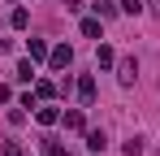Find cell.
I'll use <instances>...</instances> for the list:
<instances>
[{
	"label": "cell",
	"instance_id": "cell-15",
	"mask_svg": "<svg viewBox=\"0 0 160 156\" xmlns=\"http://www.w3.org/2000/svg\"><path fill=\"white\" fill-rule=\"evenodd\" d=\"M121 152H126V156H143V139H138V134H130V139H126V148H121Z\"/></svg>",
	"mask_w": 160,
	"mask_h": 156
},
{
	"label": "cell",
	"instance_id": "cell-17",
	"mask_svg": "<svg viewBox=\"0 0 160 156\" xmlns=\"http://www.w3.org/2000/svg\"><path fill=\"white\" fill-rule=\"evenodd\" d=\"M121 4V13H143V0H117Z\"/></svg>",
	"mask_w": 160,
	"mask_h": 156
},
{
	"label": "cell",
	"instance_id": "cell-9",
	"mask_svg": "<svg viewBox=\"0 0 160 156\" xmlns=\"http://www.w3.org/2000/svg\"><path fill=\"white\" fill-rule=\"evenodd\" d=\"M82 39H100V30H104V22H100V18H82Z\"/></svg>",
	"mask_w": 160,
	"mask_h": 156
},
{
	"label": "cell",
	"instance_id": "cell-2",
	"mask_svg": "<svg viewBox=\"0 0 160 156\" xmlns=\"http://www.w3.org/2000/svg\"><path fill=\"white\" fill-rule=\"evenodd\" d=\"M48 61H52V70H69V65H74V48H69V44H56V48L48 52Z\"/></svg>",
	"mask_w": 160,
	"mask_h": 156
},
{
	"label": "cell",
	"instance_id": "cell-11",
	"mask_svg": "<svg viewBox=\"0 0 160 156\" xmlns=\"http://www.w3.org/2000/svg\"><path fill=\"white\" fill-rule=\"evenodd\" d=\"M87 148H91V152H104V148H108V134H104V130H87Z\"/></svg>",
	"mask_w": 160,
	"mask_h": 156
},
{
	"label": "cell",
	"instance_id": "cell-20",
	"mask_svg": "<svg viewBox=\"0 0 160 156\" xmlns=\"http://www.w3.org/2000/svg\"><path fill=\"white\" fill-rule=\"evenodd\" d=\"M61 4H65L69 13H78V9H82V0H61Z\"/></svg>",
	"mask_w": 160,
	"mask_h": 156
},
{
	"label": "cell",
	"instance_id": "cell-18",
	"mask_svg": "<svg viewBox=\"0 0 160 156\" xmlns=\"http://www.w3.org/2000/svg\"><path fill=\"white\" fill-rule=\"evenodd\" d=\"M13 100V91H9V82H0V104H9Z\"/></svg>",
	"mask_w": 160,
	"mask_h": 156
},
{
	"label": "cell",
	"instance_id": "cell-10",
	"mask_svg": "<svg viewBox=\"0 0 160 156\" xmlns=\"http://www.w3.org/2000/svg\"><path fill=\"white\" fill-rule=\"evenodd\" d=\"M13 78H18V82H35V61H18V70H13Z\"/></svg>",
	"mask_w": 160,
	"mask_h": 156
},
{
	"label": "cell",
	"instance_id": "cell-3",
	"mask_svg": "<svg viewBox=\"0 0 160 156\" xmlns=\"http://www.w3.org/2000/svg\"><path fill=\"white\" fill-rule=\"evenodd\" d=\"M35 122H39V126H56V122H61V108H56L52 100H43L35 108Z\"/></svg>",
	"mask_w": 160,
	"mask_h": 156
},
{
	"label": "cell",
	"instance_id": "cell-14",
	"mask_svg": "<svg viewBox=\"0 0 160 156\" xmlns=\"http://www.w3.org/2000/svg\"><path fill=\"white\" fill-rule=\"evenodd\" d=\"M39 148H43V156H69V152H65V148L52 139V134H43V139H39Z\"/></svg>",
	"mask_w": 160,
	"mask_h": 156
},
{
	"label": "cell",
	"instance_id": "cell-4",
	"mask_svg": "<svg viewBox=\"0 0 160 156\" xmlns=\"http://www.w3.org/2000/svg\"><path fill=\"white\" fill-rule=\"evenodd\" d=\"M61 122H65V130H74V134H87V113H82V108L61 113Z\"/></svg>",
	"mask_w": 160,
	"mask_h": 156
},
{
	"label": "cell",
	"instance_id": "cell-6",
	"mask_svg": "<svg viewBox=\"0 0 160 156\" xmlns=\"http://www.w3.org/2000/svg\"><path fill=\"white\" fill-rule=\"evenodd\" d=\"M30 87H35V96H39V104H43V100H56V91H61V87H56L52 78H35Z\"/></svg>",
	"mask_w": 160,
	"mask_h": 156
},
{
	"label": "cell",
	"instance_id": "cell-13",
	"mask_svg": "<svg viewBox=\"0 0 160 156\" xmlns=\"http://www.w3.org/2000/svg\"><path fill=\"white\" fill-rule=\"evenodd\" d=\"M26 52H30V61H48V52H52V48H48L43 39H30V44H26Z\"/></svg>",
	"mask_w": 160,
	"mask_h": 156
},
{
	"label": "cell",
	"instance_id": "cell-1",
	"mask_svg": "<svg viewBox=\"0 0 160 156\" xmlns=\"http://www.w3.org/2000/svg\"><path fill=\"white\" fill-rule=\"evenodd\" d=\"M112 70H117V82H121V87H134V82H138V61H134V56H121Z\"/></svg>",
	"mask_w": 160,
	"mask_h": 156
},
{
	"label": "cell",
	"instance_id": "cell-7",
	"mask_svg": "<svg viewBox=\"0 0 160 156\" xmlns=\"http://www.w3.org/2000/svg\"><path fill=\"white\" fill-rule=\"evenodd\" d=\"M91 9H95V18H100V22H108V18H117V13H121V4H117V0H91Z\"/></svg>",
	"mask_w": 160,
	"mask_h": 156
},
{
	"label": "cell",
	"instance_id": "cell-19",
	"mask_svg": "<svg viewBox=\"0 0 160 156\" xmlns=\"http://www.w3.org/2000/svg\"><path fill=\"white\" fill-rule=\"evenodd\" d=\"M143 9H147V13H156V18H160V0H143Z\"/></svg>",
	"mask_w": 160,
	"mask_h": 156
},
{
	"label": "cell",
	"instance_id": "cell-8",
	"mask_svg": "<svg viewBox=\"0 0 160 156\" xmlns=\"http://www.w3.org/2000/svg\"><path fill=\"white\" fill-rule=\"evenodd\" d=\"M95 65H100V70H112V65H117V52L108 48V44H100V48H95Z\"/></svg>",
	"mask_w": 160,
	"mask_h": 156
},
{
	"label": "cell",
	"instance_id": "cell-16",
	"mask_svg": "<svg viewBox=\"0 0 160 156\" xmlns=\"http://www.w3.org/2000/svg\"><path fill=\"white\" fill-rule=\"evenodd\" d=\"M0 156H26V152H22V143H18V139H9V143L0 148Z\"/></svg>",
	"mask_w": 160,
	"mask_h": 156
},
{
	"label": "cell",
	"instance_id": "cell-5",
	"mask_svg": "<svg viewBox=\"0 0 160 156\" xmlns=\"http://www.w3.org/2000/svg\"><path fill=\"white\" fill-rule=\"evenodd\" d=\"M78 100L87 104V108L95 104V74H82V78H78Z\"/></svg>",
	"mask_w": 160,
	"mask_h": 156
},
{
	"label": "cell",
	"instance_id": "cell-12",
	"mask_svg": "<svg viewBox=\"0 0 160 156\" xmlns=\"http://www.w3.org/2000/svg\"><path fill=\"white\" fill-rule=\"evenodd\" d=\"M9 26H13V30H26V26H30V13L22 9V4H18V9L9 13Z\"/></svg>",
	"mask_w": 160,
	"mask_h": 156
}]
</instances>
